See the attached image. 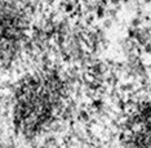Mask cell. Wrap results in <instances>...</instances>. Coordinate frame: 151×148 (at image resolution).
I'll return each mask as SVG.
<instances>
[{
	"mask_svg": "<svg viewBox=\"0 0 151 148\" xmlns=\"http://www.w3.org/2000/svg\"><path fill=\"white\" fill-rule=\"evenodd\" d=\"M67 98V85L56 68H42L25 75L12 95V122L27 139L45 133L60 119Z\"/></svg>",
	"mask_w": 151,
	"mask_h": 148,
	"instance_id": "cell-1",
	"label": "cell"
},
{
	"mask_svg": "<svg viewBox=\"0 0 151 148\" xmlns=\"http://www.w3.org/2000/svg\"><path fill=\"white\" fill-rule=\"evenodd\" d=\"M124 148H151V101L137 103L127 112L120 125Z\"/></svg>",
	"mask_w": 151,
	"mask_h": 148,
	"instance_id": "cell-2",
	"label": "cell"
},
{
	"mask_svg": "<svg viewBox=\"0 0 151 148\" xmlns=\"http://www.w3.org/2000/svg\"><path fill=\"white\" fill-rule=\"evenodd\" d=\"M27 29L26 17L13 3L0 4V57H11L23 41Z\"/></svg>",
	"mask_w": 151,
	"mask_h": 148,
	"instance_id": "cell-3",
	"label": "cell"
}]
</instances>
